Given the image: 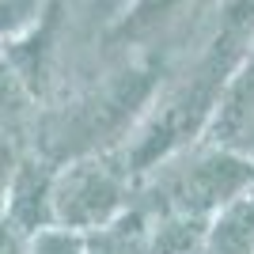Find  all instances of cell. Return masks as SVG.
Instances as JSON below:
<instances>
[{"instance_id": "1", "label": "cell", "mask_w": 254, "mask_h": 254, "mask_svg": "<svg viewBox=\"0 0 254 254\" xmlns=\"http://www.w3.org/2000/svg\"><path fill=\"white\" fill-rule=\"evenodd\" d=\"M254 186V163L235 152H205V156L167 167L156 186V209L163 216H197L212 220L224 205Z\"/></svg>"}, {"instance_id": "2", "label": "cell", "mask_w": 254, "mask_h": 254, "mask_svg": "<svg viewBox=\"0 0 254 254\" xmlns=\"http://www.w3.org/2000/svg\"><path fill=\"white\" fill-rule=\"evenodd\" d=\"M122 193H126V167H106L99 159H84L53 179L50 209L57 228H103L122 216Z\"/></svg>"}, {"instance_id": "3", "label": "cell", "mask_w": 254, "mask_h": 254, "mask_svg": "<svg viewBox=\"0 0 254 254\" xmlns=\"http://www.w3.org/2000/svg\"><path fill=\"white\" fill-rule=\"evenodd\" d=\"M50 193H53V175L42 167V163H23V167L11 171V182H8L11 228H23V232L50 228L53 224Z\"/></svg>"}, {"instance_id": "4", "label": "cell", "mask_w": 254, "mask_h": 254, "mask_svg": "<svg viewBox=\"0 0 254 254\" xmlns=\"http://www.w3.org/2000/svg\"><path fill=\"white\" fill-rule=\"evenodd\" d=\"M201 254H254V186L209 220Z\"/></svg>"}, {"instance_id": "5", "label": "cell", "mask_w": 254, "mask_h": 254, "mask_svg": "<svg viewBox=\"0 0 254 254\" xmlns=\"http://www.w3.org/2000/svg\"><path fill=\"white\" fill-rule=\"evenodd\" d=\"M84 254H152L140 212H122L84 239Z\"/></svg>"}, {"instance_id": "6", "label": "cell", "mask_w": 254, "mask_h": 254, "mask_svg": "<svg viewBox=\"0 0 254 254\" xmlns=\"http://www.w3.org/2000/svg\"><path fill=\"white\" fill-rule=\"evenodd\" d=\"M205 235H209V220L163 216L156 224V232H148V247H152V254H201Z\"/></svg>"}, {"instance_id": "7", "label": "cell", "mask_w": 254, "mask_h": 254, "mask_svg": "<svg viewBox=\"0 0 254 254\" xmlns=\"http://www.w3.org/2000/svg\"><path fill=\"white\" fill-rule=\"evenodd\" d=\"M251 118H254V57L243 64V72L235 76V84H232V91H228V99L220 103L216 129L235 133V129H243Z\"/></svg>"}, {"instance_id": "8", "label": "cell", "mask_w": 254, "mask_h": 254, "mask_svg": "<svg viewBox=\"0 0 254 254\" xmlns=\"http://www.w3.org/2000/svg\"><path fill=\"white\" fill-rule=\"evenodd\" d=\"M27 254H84V235L72 228H38Z\"/></svg>"}, {"instance_id": "9", "label": "cell", "mask_w": 254, "mask_h": 254, "mask_svg": "<svg viewBox=\"0 0 254 254\" xmlns=\"http://www.w3.org/2000/svg\"><path fill=\"white\" fill-rule=\"evenodd\" d=\"M228 31L247 38L254 31V0H235L232 8H228Z\"/></svg>"}, {"instance_id": "10", "label": "cell", "mask_w": 254, "mask_h": 254, "mask_svg": "<svg viewBox=\"0 0 254 254\" xmlns=\"http://www.w3.org/2000/svg\"><path fill=\"white\" fill-rule=\"evenodd\" d=\"M0 254H27L23 243H19V235H15V228L4 224V220H0Z\"/></svg>"}, {"instance_id": "11", "label": "cell", "mask_w": 254, "mask_h": 254, "mask_svg": "<svg viewBox=\"0 0 254 254\" xmlns=\"http://www.w3.org/2000/svg\"><path fill=\"white\" fill-rule=\"evenodd\" d=\"M11 156L4 148H0V197H8V182H11Z\"/></svg>"}]
</instances>
